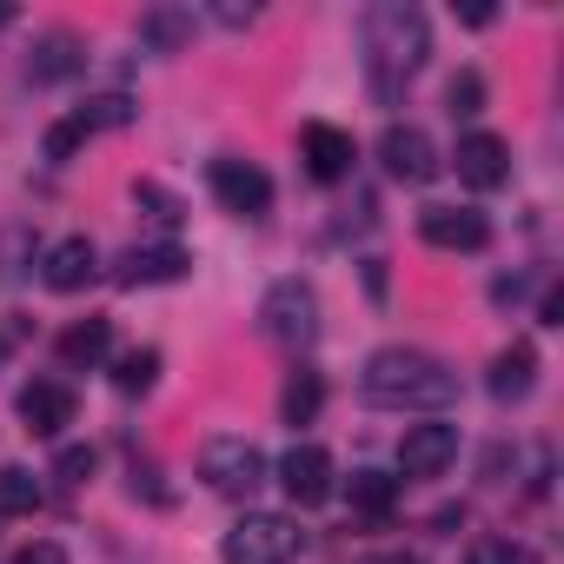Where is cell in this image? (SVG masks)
Here are the masks:
<instances>
[{
  "instance_id": "1",
  "label": "cell",
  "mask_w": 564,
  "mask_h": 564,
  "mask_svg": "<svg viewBox=\"0 0 564 564\" xmlns=\"http://www.w3.org/2000/svg\"><path fill=\"white\" fill-rule=\"evenodd\" d=\"M366 80H372V100L379 107H392L412 80H419V67H425V54H432V28H425V14L412 8V0H379V8H366Z\"/></svg>"
},
{
  "instance_id": "2",
  "label": "cell",
  "mask_w": 564,
  "mask_h": 564,
  "mask_svg": "<svg viewBox=\"0 0 564 564\" xmlns=\"http://www.w3.org/2000/svg\"><path fill=\"white\" fill-rule=\"evenodd\" d=\"M359 392H366V405H379V412H445V405L458 399V372H452L445 359H432V352L386 346V352L366 359Z\"/></svg>"
},
{
  "instance_id": "3",
  "label": "cell",
  "mask_w": 564,
  "mask_h": 564,
  "mask_svg": "<svg viewBox=\"0 0 564 564\" xmlns=\"http://www.w3.org/2000/svg\"><path fill=\"white\" fill-rule=\"evenodd\" d=\"M300 551H306V531L286 511H246L219 544L226 564H293Z\"/></svg>"
},
{
  "instance_id": "4",
  "label": "cell",
  "mask_w": 564,
  "mask_h": 564,
  "mask_svg": "<svg viewBox=\"0 0 564 564\" xmlns=\"http://www.w3.org/2000/svg\"><path fill=\"white\" fill-rule=\"evenodd\" d=\"M259 333L272 346H313L319 339V293L306 286V279H279V286L259 300Z\"/></svg>"
},
{
  "instance_id": "5",
  "label": "cell",
  "mask_w": 564,
  "mask_h": 564,
  "mask_svg": "<svg viewBox=\"0 0 564 564\" xmlns=\"http://www.w3.org/2000/svg\"><path fill=\"white\" fill-rule=\"evenodd\" d=\"M199 478L219 491V498H252L265 485V458L252 438H206L199 445Z\"/></svg>"
},
{
  "instance_id": "6",
  "label": "cell",
  "mask_w": 564,
  "mask_h": 564,
  "mask_svg": "<svg viewBox=\"0 0 564 564\" xmlns=\"http://www.w3.org/2000/svg\"><path fill=\"white\" fill-rule=\"evenodd\" d=\"M206 186H213V199H219L232 219H265V213H272V180H265L252 160H213V166H206Z\"/></svg>"
},
{
  "instance_id": "7",
  "label": "cell",
  "mask_w": 564,
  "mask_h": 564,
  "mask_svg": "<svg viewBox=\"0 0 564 564\" xmlns=\"http://www.w3.org/2000/svg\"><path fill=\"white\" fill-rule=\"evenodd\" d=\"M419 239L438 252H485L491 246V219L478 206H425L419 213Z\"/></svg>"
},
{
  "instance_id": "8",
  "label": "cell",
  "mask_w": 564,
  "mask_h": 564,
  "mask_svg": "<svg viewBox=\"0 0 564 564\" xmlns=\"http://www.w3.org/2000/svg\"><path fill=\"white\" fill-rule=\"evenodd\" d=\"M458 465V425L432 419V425H405L399 438V471L405 478H445Z\"/></svg>"
},
{
  "instance_id": "9",
  "label": "cell",
  "mask_w": 564,
  "mask_h": 564,
  "mask_svg": "<svg viewBox=\"0 0 564 564\" xmlns=\"http://www.w3.org/2000/svg\"><path fill=\"white\" fill-rule=\"evenodd\" d=\"M379 160H386V173L392 180H405V186H425V180H438V147H432V133H419V127H386L379 133Z\"/></svg>"
},
{
  "instance_id": "10",
  "label": "cell",
  "mask_w": 564,
  "mask_h": 564,
  "mask_svg": "<svg viewBox=\"0 0 564 564\" xmlns=\"http://www.w3.org/2000/svg\"><path fill=\"white\" fill-rule=\"evenodd\" d=\"M279 485H286V498L300 511L326 505L333 498V458H326V445H293L286 458H279Z\"/></svg>"
},
{
  "instance_id": "11",
  "label": "cell",
  "mask_w": 564,
  "mask_h": 564,
  "mask_svg": "<svg viewBox=\"0 0 564 564\" xmlns=\"http://www.w3.org/2000/svg\"><path fill=\"white\" fill-rule=\"evenodd\" d=\"M452 160H458V180H465L471 193H498V186L511 180V147H505L498 133H465Z\"/></svg>"
},
{
  "instance_id": "12",
  "label": "cell",
  "mask_w": 564,
  "mask_h": 564,
  "mask_svg": "<svg viewBox=\"0 0 564 564\" xmlns=\"http://www.w3.org/2000/svg\"><path fill=\"white\" fill-rule=\"evenodd\" d=\"M300 153H306V173L313 180H346L352 173V160H359V147H352V133L346 127H326V120H313L306 133H300Z\"/></svg>"
},
{
  "instance_id": "13",
  "label": "cell",
  "mask_w": 564,
  "mask_h": 564,
  "mask_svg": "<svg viewBox=\"0 0 564 564\" xmlns=\"http://www.w3.org/2000/svg\"><path fill=\"white\" fill-rule=\"evenodd\" d=\"M21 425H28L34 438H61V432L74 425V392H67L61 379H34V386H21Z\"/></svg>"
},
{
  "instance_id": "14",
  "label": "cell",
  "mask_w": 564,
  "mask_h": 564,
  "mask_svg": "<svg viewBox=\"0 0 564 564\" xmlns=\"http://www.w3.org/2000/svg\"><path fill=\"white\" fill-rule=\"evenodd\" d=\"M41 279L54 293H80V286H94L100 279V252H94V239H61V246H47V265H41Z\"/></svg>"
},
{
  "instance_id": "15",
  "label": "cell",
  "mask_w": 564,
  "mask_h": 564,
  "mask_svg": "<svg viewBox=\"0 0 564 564\" xmlns=\"http://www.w3.org/2000/svg\"><path fill=\"white\" fill-rule=\"evenodd\" d=\"M80 67H87V41H80V34H67V28L41 34V41H34V54H28V74H34L41 87H54V80H74Z\"/></svg>"
},
{
  "instance_id": "16",
  "label": "cell",
  "mask_w": 564,
  "mask_h": 564,
  "mask_svg": "<svg viewBox=\"0 0 564 564\" xmlns=\"http://www.w3.org/2000/svg\"><path fill=\"white\" fill-rule=\"evenodd\" d=\"M186 265L193 259L180 246H133L113 279H120V286H173V279H186Z\"/></svg>"
},
{
  "instance_id": "17",
  "label": "cell",
  "mask_w": 564,
  "mask_h": 564,
  "mask_svg": "<svg viewBox=\"0 0 564 564\" xmlns=\"http://www.w3.org/2000/svg\"><path fill=\"white\" fill-rule=\"evenodd\" d=\"M531 379H538V352L518 339V346H505V352L491 359V379H485V386H491L498 405H518V399L531 392Z\"/></svg>"
},
{
  "instance_id": "18",
  "label": "cell",
  "mask_w": 564,
  "mask_h": 564,
  "mask_svg": "<svg viewBox=\"0 0 564 564\" xmlns=\"http://www.w3.org/2000/svg\"><path fill=\"white\" fill-rule=\"evenodd\" d=\"M107 346H113V319H74V326L61 333V366L87 372V366L107 359Z\"/></svg>"
},
{
  "instance_id": "19",
  "label": "cell",
  "mask_w": 564,
  "mask_h": 564,
  "mask_svg": "<svg viewBox=\"0 0 564 564\" xmlns=\"http://www.w3.org/2000/svg\"><path fill=\"white\" fill-rule=\"evenodd\" d=\"M140 41H147L153 54H180V47L193 41V14H186V8H147V14H140Z\"/></svg>"
},
{
  "instance_id": "20",
  "label": "cell",
  "mask_w": 564,
  "mask_h": 564,
  "mask_svg": "<svg viewBox=\"0 0 564 564\" xmlns=\"http://www.w3.org/2000/svg\"><path fill=\"white\" fill-rule=\"evenodd\" d=\"M319 405H326V379L319 372H286V392H279V412H286V425H313L319 419Z\"/></svg>"
},
{
  "instance_id": "21",
  "label": "cell",
  "mask_w": 564,
  "mask_h": 564,
  "mask_svg": "<svg viewBox=\"0 0 564 564\" xmlns=\"http://www.w3.org/2000/svg\"><path fill=\"white\" fill-rule=\"evenodd\" d=\"M41 478L28 465H0V518H34L41 511Z\"/></svg>"
},
{
  "instance_id": "22",
  "label": "cell",
  "mask_w": 564,
  "mask_h": 564,
  "mask_svg": "<svg viewBox=\"0 0 564 564\" xmlns=\"http://www.w3.org/2000/svg\"><path fill=\"white\" fill-rule=\"evenodd\" d=\"M133 100L127 94H94L87 107H74V120H80V133H120V127H133Z\"/></svg>"
},
{
  "instance_id": "23",
  "label": "cell",
  "mask_w": 564,
  "mask_h": 564,
  "mask_svg": "<svg viewBox=\"0 0 564 564\" xmlns=\"http://www.w3.org/2000/svg\"><path fill=\"white\" fill-rule=\"evenodd\" d=\"M346 491H352V505H359V511H372V518H386V511H392V498H399V478H386V471H372V465H359V471L346 478Z\"/></svg>"
},
{
  "instance_id": "24",
  "label": "cell",
  "mask_w": 564,
  "mask_h": 564,
  "mask_svg": "<svg viewBox=\"0 0 564 564\" xmlns=\"http://www.w3.org/2000/svg\"><path fill=\"white\" fill-rule=\"evenodd\" d=\"M153 379H160V352L153 346H133V352L113 359V386L120 392H153Z\"/></svg>"
},
{
  "instance_id": "25",
  "label": "cell",
  "mask_w": 564,
  "mask_h": 564,
  "mask_svg": "<svg viewBox=\"0 0 564 564\" xmlns=\"http://www.w3.org/2000/svg\"><path fill=\"white\" fill-rule=\"evenodd\" d=\"M445 113H452V120H471V113H485V80H478L471 67H465V74L445 87Z\"/></svg>"
},
{
  "instance_id": "26",
  "label": "cell",
  "mask_w": 564,
  "mask_h": 564,
  "mask_svg": "<svg viewBox=\"0 0 564 564\" xmlns=\"http://www.w3.org/2000/svg\"><path fill=\"white\" fill-rule=\"evenodd\" d=\"M133 206H147V219H153V226H180V199H173L166 186H153V180H140V186H133Z\"/></svg>"
},
{
  "instance_id": "27",
  "label": "cell",
  "mask_w": 564,
  "mask_h": 564,
  "mask_svg": "<svg viewBox=\"0 0 564 564\" xmlns=\"http://www.w3.org/2000/svg\"><path fill=\"white\" fill-rule=\"evenodd\" d=\"M465 564H538V557H531V551H524L518 538H478Z\"/></svg>"
},
{
  "instance_id": "28",
  "label": "cell",
  "mask_w": 564,
  "mask_h": 564,
  "mask_svg": "<svg viewBox=\"0 0 564 564\" xmlns=\"http://www.w3.org/2000/svg\"><path fill=\"white\" fill-rule=\"evenodd\" d=\"M54 478H61V485H87V478H94V445H61Z\"/></svg>"
},
{
  "instance_id": "29",
  "label": "cell",
  "mask_w": 564,
  "mask_h": 564,
  "mask_svg": "<svg viewBox=\"0 0 564 564\" xmlns=\"http://www.w3.org/2000/svg\"><path fill=\"white\" fill-rule=\"evenodd\" d=\"M87 147V133H80V120H61V127H47V160H74Z\"/></svg>"
},
{
  "instance_id": "30",
  "label": "cell",
  "mask_w": 564,
  "mask_h": 564,
  "mask_svg": "<svg viewBox=\"0 0 564 564\" xmlns=\"http://www.w3.org/2000/svg\"><path fill=\"white\" fill-rule=\"evenodd\" d=\"M14 564H67V544H54V538H34Z\"/></svg>"
},
{
  "instance_id": "31",
  "label": "cell",
  "mask_w": 564,
  "mask_h": 564,
  "mask_svg": "<svg viewBox=\"0 0 564 564\" xmlns=\"http://www.w3.org/2000/svg\"><path fill=\"white\" fill-rule=\"evenodd\" d=\"M366 286H372V300L386 293V259H366Z\"/></svg>"
},
{
  "instance_id": "32",
  "label": "cell",
  "mask_w": 564,
  "mask_h": 564,
  "mask_svg": "<svg viewBox=\"0 0 564 564\" xmlns=\"http://www.w3.org/2000/svg\"><path fill=\"white\" fill-rule=\"evenodd\" d=\"M379 564H419V557H412V551H386Z\"/></svg>"
},
{
  "instance_id": "33",
  "label": "cell",
  "mask_w": 564,
  "mask_h": 564,
  "mask_svg": "<svg viewBox=\"0 0 564 564\" xmlns=\"http://www.w3.org/2000/svg\"><path fill=\"white\" fill-rule=\"evenodd\" d=\"M8 21H14V8H8V0H0V28H8Z\"/></svg>"
},
{
  "instance_id": "34",
  "label": "cell",
  "mask_w": 564,
  "mask_h": 564,
  "mask_svg": "<svg viewBox=\"0 0 564 564\" xmlns=\"http://www.w3.org/2000/svg\"><path fill=\"white\" fill-rule=\"evenodd\" d=\"M0 359H8V339H0Z\"/></svg>"
}]
</instances>
